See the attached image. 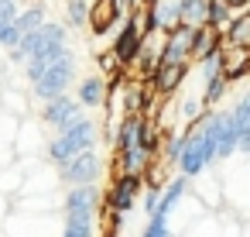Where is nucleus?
Segmentation results:
<instances>
[{"label": "nucleus", "mask_w": 250, "mask_h": 237, "mask_svg": "<svg viewBox=\"0 0 250 237\" xmlns=\"http://www.w3.org/2000/svg\"><path fill=\"white\" fill-rule=\"evenodd\" d=\"M117 14V0H100L96 4V11H93V28L96 31H103L106 24H110V18Z\"/></svg>", "instance_id": "20e7f679"}, {"label": "nucleus", "mask_w": 250, "mask_h": 237, "mask_svg": "<svg viewBox=\"0 0 250 237\" xmlns=\"http://www.w3.org/2000/svg\"><path fill=\"white\" fill-rule=\"evenodd\" d=\"M134 192H137V175H124V179L117 182V189L110 192V206H113V210H127L130 199H134Z\"/></svg>", "instance_id": "f257e3e1"}, {"label": "nucleus", "mask_w": 250, "mask_h": 237, "mask_svg": "<svg viewBox=\"0 0 250 237\" xmlns=\"http://www.w3.org/2000/svg\"><path fill=\"white\" fill-rule=\"evenodd\" d=\"M223 66H226L229 76L243 72V69L250 66V48H247V45H229V48H223Z\"/></svg>", "instance_id": "f03ea898"}, {"label": "nucleus", "mask_w": 250, "mask_h": 237, "mask_svg": "<svg viewBox=\"0 0 250 237\" xmlns=\"http://www.w3.org/2000/svg\"><path fill=\"white\" fill-rule=\"evenodd\" d=\"M212 48H216V35H212V31H202L199 38H192V55L202 59V55H209Z\"/></svg>", "instance_id": "423d86ee"}, {"label": "nucleus", "mask_w": 250, "mask_h": 237, "mask_svg": "<svg viewBox=\"0 0 250 237\" xmlns=\"http://www.w3.org/2000/svg\"><path fill=\"white\" fill-rule=\"evenodd\" d=\"M96 96H100V93H96V83H89V86H86V100H96Z\"/></svg>", "instance_id": "0eeeda50"}, {"label": "nucleus", "mask_w": 250, "mask_h": 237, "mask_svg": "<svg viewBox=\"0 0 250 237\" xmlns=\"http://www.w3.org/2000/svg\"><path fill=\"white\" fill-rule=\"evenodd\" d=\"M137 45H141L137 31H134V28H130V31H124V38L117 42V59H124V62H127V59H134V55H137Z\"/></svg>", "instance_id": "39448f33"}, {"label": "nucleus", "mask_w": 250, "mask_h": 237, "mask_svg": "<svg viewBox=\"0 0 250 237\" xmlns=\"http://www.w3.org/2000/svg\"><path fill=\"white\" fill-rule=\"evenodd\" d=\"M182 72H185V66H175V62H161V69H158V90H171L178 79H182Z\"/></svg>", "instance_id": "7ed1b4c3"}]
</instances>
